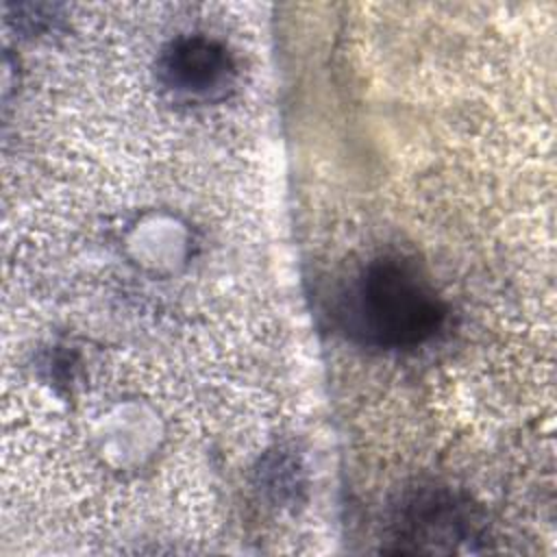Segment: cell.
<instances>
[{"mask_svg":"<svg viewBox=\"0 0 557 557\" xmlns=\"http://www.w3.org/2000/svg\"><path fill=\"white\" fill-rule=\"evenodd\" d=\"M348 331L376 348H411L437 333L446 309L424 270L400 255L370 261L348 287Z\"/></svg>","mask_w":557,"mask_h":557,"instance_id":"obj_1","label":"cell"},{"mask_svg":"<svg viewBox=\"0 0 557 557\" xmlns=\"http://www.w3.org/2000/svg\"><path fill=\"white\" fill-rule=\"evenodd\" d=\"M159 81L185 100H211L233 85L237 65L228 48L207 35H183L170 41L157 61Z\"/></svg>","mask_w":557,"mask_h":557,"instance_id":"obj_2","label":"cell"},{"mask_svg":"<svg viewBox=\"0 0 557 557\" xmlns=\"http://www.w3.org/2000/svg\"><path fill=\"white\" fill-rule=\"evenodd\" d=\"M398 542H411L413 550H437V542H459L474 535L470 509L444 490H424L407 500L400 513Z\"/></svg>","mask_w":557,"mask_h":557,"instance_id":"obj_3","label":"cell"}]
</instances>
